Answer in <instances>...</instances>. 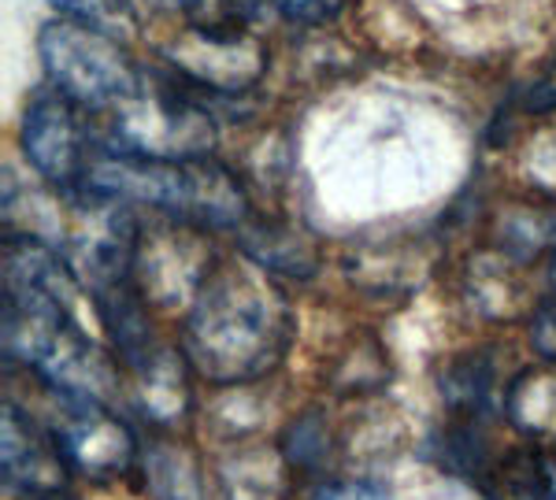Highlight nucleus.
<instances>
[{
  "mask_svg": "<svg viewBox=\"0 0 556 500\" xmlns=\"http://www.w3.org/2000/svg\"><path fill=\"white\" fill-rule=\"evenodd\" d=\"M271 8L282 20L301 26H323L345 8V0H271Z\"/></svg>",
  "mask_w": 556,
  "mask_h": 500,
  "instance_id": "f8f14e48",
  "label": "nucleus"
},
{
  "mask_svg": "<svg viewBox=\"0 0 556 500\" xmlns=\"http://www.w3.org/2000/svg\"><path fill=\"white\" fill-rule=\"evenodd\" d=\"M104 145L108 138L97 130L93 112L67 101L60 89L45 86L26 97L20 115V149L26 164L41 175V182L67 196L71 204L83 201L89 171Z\"/></svg>",
  "mask_w": 556,
  "mask_h": 500,
  "instance_id": "39448f33",
  "label": "nucleus"
},
{
  "mask_svg": "<svg viewBox=\"0 0 556 500\" xmlns=\"http://www.w3.org/2000/svg\"><path fill=\"white\" fill-rule=\"evenodd\" d=\"M45 389L52 397L49 431L56 434L75 475L112 482L127 475L138 463V437L127 426V419L115 412V405H108L101 397H86V393H67L52 386Z\"/></svg>",
  "mask_w": 556,
  "mask_h": 500,
  "instance_id": "0eeeda50",
  "label": "nucleus"
},
{
  "mask_svg": "<svg viewBox=\"0 0 556 500\" xmlns=\"http://www.w3.org/2000/svg\"><path fill=\"white\" fill-rule=\"evenodd\" d=\"M490 478L505 482L508 497L556 500V437L549 445H534V449H508L493 463Z\"/></svg>",
  "mask_w": 556,
  "mask_h": 500,
  "instance_id": "1a4fd4ad",
  "label": "nucleus"
},
{
  "mask_svg": "<svg viewBox=\"0 0 556 500\" xmlns=\"http://www.w3.org/2000/svg\"><path fill=\"white\" fill-rule=\"evenodd\" d=\"M527 337H531L534 352L542 356L549 368H556V293L534 308L531 323H527Z\"/></svg>",
  "mask_w": 556,
  "mask_h": 500,
  "instance_id": "9b49d317",
  "label": "nucleus"
},
{
  "mask_svg": "<svg viewBox=\"0 0 556 500\" xmlns=\"http://www.w3.org/2000/svg\"><path fill=\"white\" fill-rule=\"evenodd\" d=\"M60 15L115 34L134 15V0H49Z\"/></svg>",
  "mask_w": 556,
  "mask_h": 500,
  "instance_id": "9d476101",
  "label": "nucleus"
},
{
  "mask_svg": "<svg viewBox=\"0 0 556 500\" xmlns=\"http://www.w3.org/2000/svg\"><path fill=\"white\" fill-rule=\"evenodd\" d=\"M312 500H386V493L375 482H330Z\"/></svg>",
  "mask_w": 556,
  "mask_h": 500,
  "instance_id": "ddd939ff",
  "label": "nucleus"
},
{
  "mask_svg": "<svg viewBox=\"0 0 556 500\" xmlns=\"http://www.w3.org/2000/svg\"><path fill=\"white\" fill-rule=\"evenodd\" d=\"M293 342V311L267 267L249 256H212L182 319L186 368L215 386L271 374Z\"/></svg>",
  "mask_w": 556,
  "mask_h": 500,
  "instance_id": "f257e3e1",
  "label": "nucleus"
},
{
  "mask_svg": "<svg viewBox=\"0 0 556 500\" xmlns=\"http://www.w3.org/2000/svg\"><path fill=\"white\" fill-rule=\"evenodd\" d=\"M160 56L175 78L215 101L249 93L267 75V44L245 26L178 23L160 41Z\"/></svg>",
  "mask_w": 556,
  "mask_h": 500,
  "instance_id": "423d86ee",
  "label": "nucleus"
},
{
  "mask_svg": "<svg viewBox=\"0 0 556 500\" xmlns=\"http://www.w3.org/2000/svg\"><path fill=\"white\" fill-rule=\"evenodd\" d=\"M0 471H4V489L23 500H67L75 475L49 423H41L15 400H4L0 415Z\"/></svg>",
  "mask_w": 556,
  "mask_h": 500,
  "instance_id": "6e6552de",
  "label": "nucleus"
},
{
  "mask_svg": "<svg viewBox=\"0 0 556 500\" xmlns=\"http://www.w3.org/2000/svg\"><path fill=\"white\" fill-rule=\"evenodd\" d=\"M197 89L175 78V86L152 82L108 112V145L138 156H164V159H186V156H212L215 145V115L208 104L197 101Z\"/></svg>",
  "mask_w": 556,
  "mask_h": 500,
  "instance_id": "20e7f679",
  "label": "nucleus"
},
{
  "mask_svg": "<svg viewBox=\"0 0 556 500\" xmlns=\"http://www.w3.org/2000/svg\"><path fill=\"white\" fill-rule=\"evenodd\" d=\"M78 204L149 208L190 230H238L253 216L245 185L212 156L164 159L123 153L112 145L97 156Z\"/></svg>",
  "mask_w": 556,
  "mask_h": 500,
  "instance_id": "f03ea898",
  "label": "nucleus"
},
{
  "mask_svg": "<svg viewBox=\"0 0 556 500\" xmlns=\"http://www.w3.org/2000/svg\"><path fill=\"white\" fill-rule=\"evenodd\" d=\"M38 60L45 82L93 115H108L127 104L149 78L115 34L67 15L41 26Z\"/></svg>",
  "mask_w": 556,
  "mask_h": 500,
  "instance_id": "7ed1b4c3",
  "label": "nucleus"
}]
</instances>
